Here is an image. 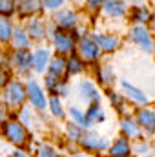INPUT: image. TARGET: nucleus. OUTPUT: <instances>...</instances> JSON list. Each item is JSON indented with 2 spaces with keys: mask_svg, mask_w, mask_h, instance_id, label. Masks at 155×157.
<instances>
[{
  "mask_svg": "<svg viewBox=\"0 0 155 157\" xmlns=\"http://www.w3.org/2000/svg\"><path fill=\"white\" fill-rule=\"evenodd\" d=\"M4 135L9 143L17 144V146H24L29 139L28 135V130L20 124V122H15V121H9V122H4Z\"/></svg>",
  "mask_w": 155,
  "mask_h": 157,
  "instance_id": "1",
  "label": "nucleus"
},
{
  "mask_svg": "<svg viewBox=\"0 0 155 157\" xmlns=\"http://www.w3.org/2000/svg\"><path fill=\"white\" fill-rule=\"evenodd\" d=\"M53 40H55V46H57V51L66 55V53H71L73 51V37L68 35L64 29H57L55 35H53Z\"/></svg>",
  "mask_w": 155,
  "mask_h": 157,
  "instance_id": "2",
  "label": "nucleus"
},
{
  "mask_svg": "<svg viewBox=\"0 0 155 157\" xmlns=\"http://www.w3.org/2000/svg\"><path fill=\"white\" fill-rule=\"evenodd\" d=\"M131 39H133V42H137L144 51H152L153 42H152V37H150V33H148V29L144 26H135L131 29Z\"/></svg>",
  "mask_w": 155,
  "mask_h": 157,
  "instance_id": "3",
  "label": "nucleus"
},
{
  "mask_svg": "<svg viewBox=\"0 0 155 157\" xmlns=\"http://www.w3.org/2000/svg\"><path fill=\"white\" fill-rule=\"evenodd\" d=\"M26 88L20 84V82H11L9 86H7V91H6V99H7V102L9 104H20V102H24V99H26Z\"/></svg>",
  "mask_w": 155,
  "mask_h": 157,
  "instance_id": "4",
  "label": "nucleus"
},
{
  "mask_svg": "<svg viewBox=\"0 0 155 157\" xmlns=\"http://www.w3.org/2000/svg\"><path fill=\"white\" fill-rule=\"evenodd\" d=\"M26 93H28V97H29V101L33 102V106H35V108L42 110V108L46 106V97H44V91H42V88H40L37 82H33V80H31V82L28 84Z\"/></svg>",
  "mask_w": 155,
  "mask_h": 157,
  "instance_id": "5",
  "label": "nucleus"
},
{
  "mask_svg": "<svg viewBox=\"0 0 155 157\" xmlns=\"http://www.w3.org/2000/svg\"><path fill=\"white\" fill-rule=\"evenodd\" d=\"M78 49H80V53H82V57H84L86 60H95V59L99 57V46H97L91 39H88V37H82V39H80Z\"/></svg>",
  "mask_w": 155,
  "mask_h": 157,
  "instance_id": "6",
  "label": "nucleus"
},
{
  "mask_svg": "<svg viewBox=\"0 0 155 157\" xmlns=\"http://www.w3.org/2000/svg\"><path fill=\"white\" fill-rule=\"evenodd\" d=\"M13 62H15V66H17L20 71H28L29 66H31V62H33V57H31L29 51H26V49H17V51L13 53Z\"/></svg>",
  "mask_w": 155,
  "mask_h": 157,
  "instance_id": "7",
  "label": "nucleus"
},
{
  "mask_svg": "<svg viewBox=\"0 0 155 157\" xmlns=\"http://www.w3.org/2000/svg\"><path fill=\"white\" fill-rule=\"evenodd\" d=\"M78 91H80V95H82L84 99H89V101H93L95 104L100 101L99 91H97V90H95V86H93L91 82H88V80H84V82H80V84H78Z\"/></svg>",
  "mask_w": 155,
  "mask_h": 157,
  "instance_id": "8",
  "label": "nucleus"
},
{
  "mask_svg": "<svg viewBox=\"0 0 155 157\" xmlns=\"http://www.w3.org/2000/svg\"><path fill=\"white\" fill-rule=\"evenodd\" d=\"M57 24L60 26V29H68V28H73L75 26V22H77V15L73 13V11H60L59 15H57Z\"/></svg>",
  "mask_w": 155,
  "mask_h": 157,
  "instance_id": "9",
  "label": "nucleus"
},
{
  "mask_svg": "<svg viewBox=\"0 0 155 157\" xmlns=\"http://www.w3.org/2000/svg\"><path fill=\"white\" fill-rule=\"evenodd\" d=\"M106 141H100L97 133H86L82 137V146L88 150H99V148H106Z\"/></svg>",
  "mask_w": 155,
  "mask_h": 157,
  "instance_id": "10",
  "label": "nucleus"
},
{
  "mask_svg": "<svg viewBox=\"0 0 155 157\" xmlns=\"http://www.w3.org/2000/svg\"><path fill=\"white\" fill-rule=\"evenodd\" d=\"M120 84H122V90H124V91L133 99V101H137V102H148V97H146L141 90H137L135 86H131L128 80H122Z\"/></svg>",
  "mask_w": 155,
  "mask_h": 157,
  "instance_id": "11",
  "label": "nucleus"
},
{
  "mask_svg": "<svg viewBox=\"0 0 155 157\" xmlns=\"http://www.w3.org/2000/svg\"><path fill=\"white\" fill-rule=\"evenodd\" d=\"M139 122H141L150 133L155 132V113L153 112H150V110H141V112H139Z\"/></svg>",
  "mask_w": 155,
  "mask_h": 157,
  "instance_id": "12",
  "label": "nucleus"
},
{
  "mask_svg": "<svg viewBox=\"0 0 155 157\" xmlns=\"http://www.w3.org/2000/svg\"><path fill=\"white\" fill-rule=\"evenodd\" d=\"M97 46H100L104 51H113L117 46H119V40L115 37H106V35H95V40H93Z\"/></svg>",
  "mask_w": 155,
  "mask_h": 157,
  "instance_id": "13",
  "label": "nucleus"
},
{
  "mask_svg": "<svg viewBox=\"0 0 155 157\" xmlns=\"http://www.w3.org/2000/svg\"><path fill=\"white\" fill-rule=\"evenodd\" d=\"M47 60H49V51H47V49H39V51L35 53V57H33V66H35V70H37V71L46 70Z\"/></svg>",
  "mask_w": 155,
  "mask_h": 157,
  "instance_id": "14",
  "label": "nucleus"
},
{
  "mask_svg": "<svg viewBox=\"0 0 155 157\" xmlns=\"http://www.w3.org/2000/svg\"><path fill=\"white\" fill-rule=\"evenodd\" d=\"M130 155V144L126 139H119L112 146V157H128Z\"/></svg>",
  "mask_w": 155,
  "mask_h": 157,
  "instance_id": "15",
  "label": "nucleus"
},
{
  "mask_svg": "<svg viewBox=\"0 0 155 157\" xmlns=\"http://www.w3.org/2000/svg\"><path fill=\"white\" fill-rule=\"evenodd\" d=\"M122 132H124V135L126 137H139V126H137V122L133 121V119L126 117L122 119Z\"/></svg>",
  "mask_w": 155,
  "mask_h": 157,
  "instance_id": "16",
  "label": "nucleus"
},
{
  "mask_svg": "<svg viewBox=\"0 0 155 157\" xmlns=\"http://www.w3.org/2000/svg\"><path fill=\"white\" fill-rule=\"evenodd\" d=\"M102 6H104V11H106V13H110V15H117V17L122 15L124 9H126L122 2H113V0H108V2H104Z\"/></svg>",
  "mask_w": 155,
  "mask_h": 157,
  "instance_id": "17",
  "label": "nucleus"
},
{
  "mask_svg": "<svg viewBox=\"0 0 155 157\" xmlns=\"http://www.w3.org/2000/svg\"><path fill=\"white\" fill-rule=\"evenodd\" d=\"M13 42L20 48V49H24V48H28L29 46V39H28V33L24 31V29H15L13 31Z\"/></svg>",
  "mask_w": 155,
  "mask_h": 157,
  "instance_id": "18",
  "label": "nucleus"
},
{
  "mask_svg": "<svg viewBox=\"0 0 155 157\" xmlns=\"http://www.w3.org/2000/svg\"><path fill=\"white\" fill-rule=\"evenodd\" d=\"M64 68H66L64 59H62V57H55V59L51 60V66H49V71H51L49 75H53V77L57 75V77H59V75L64 71Z\"/></svg>",
  "mask_w": 155,
  "mask_h": 157,
  "instance_id": "19",
  "label": "nucleus"
},
{
  "mask_svg": "<svg viewBox=\"0 0 155 157\" xmlns=\"http://www.w3.org/2000/svg\"><path fill=\"white\" fill-rule=\"evenodd\" d=\"M86 121H104V113L100 112V106L99 104H91L89 110H88V115H84Z\"/></svg>",
  "mask_w": 155,
  "mask_h": 157,
  "instance_id": "20",
  "label": "nucleus"
},
{
  "mask_svg": "<svg viewBox=\"0 0 155 157\" xmlns=\"http://www.w3.org/2000/svg\"><path fill=\"white\" fill-rule=\"evenodd\" d=\"M150 18H152V15L146 7H135L133 9V20L135 22H148Z\"/></svg>",
  "mask_w": 155,
  "mask_h": 157,
  "instance_id": "21",
  "label": "nucleus"
},
{
  "mask_svg": "<svg viewBox=\"0 0 155 157\" xmlns=\"http://www.w3.org/2000/svg\"><path fill=\"white\" fill-rule=\"evenodd\" d=\"M29 35L35 37V39H42L44 37V24L40 20H33L29 24Z\"/></svg>",
  "mask_w": 155,
  "mask_h": 157,
  "instance_id": "22",
  "label": "nucleus"
},
{
  "mask_svg": "<svg viewBox=\"0 0 155 157\" xmlns=\"http://www.w3.org/2000/svg\"><path fill=\"white\" fill-rule=\"evenodd\" d=\"M68 71L71 73V75H75V73H80L82 71V60L75 57V55H71V59L68 60Z\"/></svg>",
  "mask_w": 155,
  "mask_h": 157,
  "instance_id": "23",
  "label": "nucleus"
},
{
  "mask_svg": "<svg viewBox=\"0 0 155 157\" xmlns=\"http://www.w3.org/2000/svg\"><path fill=\"white\" fill-rule=\"evenodd\" d=\"M11 37V24L7 18H0V40H9Z\"/></svg>",
  "mask_w": 155,
  "mask_h": 157,
  "instance_id": "24",
  "label": "nucleus"
},
{
  "mask_svg": "<svg viewBox=\"0 0 155 157\" xmlns=\"http://www.w3.org/2000/svg\"><path fill=\"white\" fill-rule=\"evenodd\" d=\"M37 9H39V2L29 0V2H22V4H20V13H22V15H31V13H35Z\"/></svg>",
  "mask_w": 155,
  "mask_h": 157,
  "instance_id": "25",
  "label": "nucleus"
},
{
  "mask_svg": "<svg viewBox=\"0 0 155 157\" xmlns=\"http://www.w3.org/2000/svg\"><path fill=\"white\" fill-rule=\"evenodd\" d=\"M99 78L104 82V84H110V82H113V71H112V68L110 66H104L100 71H99Z\"/></svg>",
  "mask_w": 155,
  "mask_h": 157,
  "instance_id": "26",
  "label": "nucleus"
},
{
  "mask_svg": "<svg viewBox=\"0 0 155 157\" xmlns=\"http://www.w3.org/2000/svg\"><path fill=\"white\" fill-rule=\"evenodd\" d=\"M70 115H71V119L75 121V124L82 126V128H84V126H88V121H86V117L78 112L77 108H71V110H70Z\"/></svg>",
  "mask_w": 155,
  "mask_h": 157,
  "instance_id": "27",
  "label": "nucleus"
},
{
  "mask_svg": "<svg viewBox=\"0 0 155 157\" xmlns=\"http://www.w3.org/2000/svg\"><path fill=\"white\" fill-rule=\"evenodd\" d=\"M15 9V4L11 0H0V15H9L13 13Z\"/></svg>",
  "mask_w": 155,
  "mask_h": 157,
  "instance_id": "28",
  "label": "nucleus"
},
{
  "mask_svg": "<svg viewBox=\"0 0 155 157\" xmlns=\"http://www.w3.org/2000/svg\"><path fill=\"white\" fill-rule=\"evenodd\" d=\"M49 106H51V112H53V115H57V117H62V106H60V102H59V99H57V97H51V101H49Z\"/></svg>",
  "mask_w": 155,
  "mask_h": 157,
  "instance_id": "29",
  "label": "nucleus"
},
{
  "mask_svg": "<svg viewBox=\"0 0 155 157\" xmlns=\"http://www.w3.org/2000/svg\"><path fill=\"white\" fill-rule=\"evenodd\" d=\"M68 133H70V137H73V139H78V137H80V130H78L73 122L68 124Z\"/></svg>",
  "mask_w": 155,
  "mask_h": 157,
  "instance_id": "30",
  "label": "nucleus"
},
{
  "mask_svg": "<svg viewBox=\"0 0 155 157\" xmlns=\"http://www.w3.org/2000/svg\"><path fill=\"white\" fill-rule=\"evenodd\" d=\"M40 157H55V150L51 146H42L40 148Z\"/></svg>",
  "mask_w": 155,
  "mask_h": 157,
  "instance_id": "31",
  "label": "nucleus"
},
{
  "mask_svg": "<svg viewBox=\"0 0 155 157\" xmlns=\"http://www.w3.org/2000/svg\"><path fill=\"white\" fill-rule=\"evenodd\" d=\"M60 4H62L60 0H46V2H44V6H46L47 9H57Z\"/></svg>",
  "mask_w": 155,
  "mask_h": 157,
  "instance_id": "32",
  "label": "nucleus"
},
{
  "mask_svg": "<svg viewBox=\"0 0 155 157\" xmlns=\"http://www.w3.org/2000/svg\"><path fill=\"white\" fill-rule=\"evenodd\" d=\"M110 99H112V104H113V106H119V108H122V99H120V97H119V95H115V93H112V95H110Z\"/></svg>",
  "mask_w": 155,
  "mask_h": 157,
  "instance_id": "33",
  "label": "nucleus"
},
{
  "mask_svg": "<svg viewBox=\"0 0 155 157\" xmlns=\"http://www.w3.org/2000/svg\"><path fill=\"white\" fill-rule=\"evenodd\" d=\"M4 84H6V73L0 70V86H4Z\"/></svg>",
  "mask_w": 155,
  "mask_h": 157,
  "instance_id": "34",
  "label": "nucleus"
},
{
  "mask_svg": "<svg viewBox=\"0 0 155 157\" xmlns=\"http://www.w3.org/2000/svg\"><path fill=\"white\" fill-rule=\"evenodd\" d=\"M13 157H28V155H26L24 152H15V154H13Z\"/></svg>",
  "mask_w": 155,
  "mask_h": 157,
  "instance_id": "35",
  "label": "nucleus"
},
{
  "mask_svg": "<svg viewBox=\"0 0 155 157\" xmlns=\"http://www.w3.org/2000/svg\"><path fill=\"white\" fill-rule=\"evenodd\" d=\"M152 28H153V29H155V18H153V22H152Z\"/></svg>",
  "mask_w": 155,
  "mask_h": 157,
  "instance_id": "36",
  "label": "nucleus"
},
{
  "mask_svg": "<svg viewBox=\"0 0 155 157\" xmlns=\"http://www.w3.org/2000/svg\"><path fill=\"white\" fill-rule=\"evenodd\" d=\"M75 157H86V155H75Z\"/></svg>",
  "mask_w": 155,
  "mask_h": 157,
  "instance_id": "37",
  "label": "nucleus"
}]
</instances>
